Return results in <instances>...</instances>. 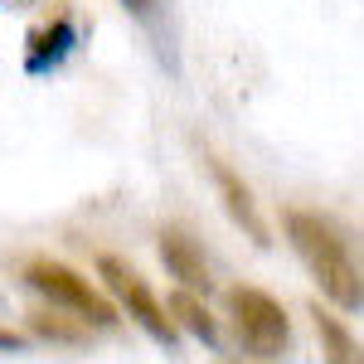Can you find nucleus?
Wrapping results in <instances>:
<instances>
[{
	"label": "nucleus",
	"instance_id": "f257e3e1",
	"mask_svg": "<svg viewBox=\"0 0 364 364\" xmlns=\"http://www.w3.org/2000/svg\"><path fill=\"white\" fill-rule=\"evenodd\" d=\"M282 228L321 296L336 311H364V233L321 209H287Z\"/></svg>",
	"mask_w": 364,
	"mask_h": 364
},
{
	"label": "nucleus",
	"instance_id": "1a4fd4ad",
	"mask_svg": "<svg viewBox=\"0 0 364 364\" xmlns=\"http://www.w3.org/2000/svg\"><path fill=\"white\" fill-rule=\"evenodd\" d=\"M166 316L175 331H185V336H195L199 345H209V350H219L224 340H219V321H214V311L204 306L199 296H190V291H175L166 301Z\"/></svg>",
	"mask_w": 364,
	"mask_h": 364
},
{
	"label": "nucleus",
	"instance_id": "f8f14e48",
	"mask_svg": "<svg viewBox=\"0 0 364 364\" xmlns=\"http://www.w3.org/2000/svg\"><path fill=\"white\" fill-rule=\"evenodd\" d=\"M117 5H127L136 20H156L161 15V0H117Z\"/></svg>",
	"mask_w": 364,
	"mask_h": 364
},
{
	"label": "nucleus",
	"instance_id": "f03ea898",
	"mask_svg": "<svg viewBox=\"0 0 364 364\" xmlns=\"http://www.w3.org/2000/svg\"><path fill=\"white\" fill-rule=\"evenodd\" d=\"M20 277L34 296H44L49 311H63V316H73V321H83L87 331H112L122 326V316L117 306L83 277V272H73L68 262H58V257H29L25 267H20Z\"/></svg>",
	"mask_w": 364,
	"mask_h": 364
},
{
	"label": "nucleus",
	"instance_id": "39448f33",
	"mask_svg": "<svg viewBox=\"0 0 364 364\" xmlns=\"http://www.w3.org/2000/svg\"><path fill=\"white\" fill-rule=\"evenodd\" d=\"M161 262H166V272L180 282V291H190V296H209V287H214V267H209V257L199 248L195 233H185L180 224H166L161 228Z\"/></svg>",
	"mask_w": 364,
	"mask_h": 364
},
{
	"label": "nucleus",
	"instance_id": "20e7f679",
	"mask_svg": "<svg viewBox=\"0 0 364 364\" xmlns=\"http://www.w3.org/2000/svg\"><path fill=\"white\" fill-rule=\"evenodd\" d=\"M97 277H102V287L112 291L107 301L117 306V316H127V321H136L146 336L156 340V345H166V350H180V331L170 326L166 316V301L146 287V277H141L136 267L127 262V257H117V252H102L97 257Z\"/></svg>",
	"mask_w": 364,
	"mask_h": 364
},
{
	"label": "nucleus",
	"instance_id": "6e6552de",
	"mask_svg": "<svg viewBox=\"0 0 364 364\" xmlns=\"http://www.w3.org/2000/svg\"><path fill=\"white\" fill-rule=\"evenodd\" d=\"M311 326H316V340H321V360L326 364H364V340L340 321L331 306L311 301Z\"/></svg>",
	"mask_w": 364,
	"mask_h": 364
},
{
	"label": "nucleus",
	"instance_id": "0eeeda50",
	"mask_svg": "<svg viewBox=\"0 0 364 364\" xmlns=\"http://www.w3.org/2000/svg\"><path fill=\"white\" fill-rule=\"evenodd\" d=\"M73 44H78L73 20H49L44 29H29V39H25V73H29V78L54 73L58 63L73 54Z\"/></svg>",
	"mask_w": 364,
	"mask_h": 364
},
{
	"label": "nucleus",
	"instance_id": "9b49d317",
	"mask_svg": "<svg viewBox=\"0 0 364 364\" xmlns=\"http://www.w3.org/2000/svg\"><path fill=\"white\" fill-rule=\"evenodd\" d=\"M25 350H29V336L10 331V326H0V355H25Z\"/></svg>",
	"mask_w": 364,
	"mask_h": 364
},
{
	"label": "nucleus",
	"instance_id": "9d476101",
	"mask_svg": "<svg viewBox=\"0 0 364 364\" xmlns=\"http://www.w3.org/2000/svg\"><path fill=\"white\" fill-rule=\"evenodd\" d=\"M25 326H29V340H49V345H83L92 336L83 321H73L63 311H29Z\"/></svg>",
	"mask_w": 364,
	"mask_h": 364
},
{
	"label": "nucleus",
	"instance_id": "7ed1b4c3",
	"mask_svg": "<svg viewBox=\"0 0 364 364\" xmlns=\"http://www.w3.org/2000/svg\"><path fill=\"white\" fill-rule=\"evenodd\" d=\"M228 321L252 360H282L291 350V316L262 287H228Z\"/></svg>",
	"mask_w": 364,
	"mask_h": 364
},
{
	"label": "nucleus",
	"instance_id": "423d86ee",
	"mask_svg": "<svg viewBox=\"0 0 364 364\" xmlns=\"http://www.w3.org/2000/svg\"><path fill=\"white\" fill-rule=\"evenodd\" d=\"M204 166H209V175H214V190H219V199H224L228 219L243 228L257 248H272V228H267V219H262V209H257L252 190L243 185V175H238L233 166H224L219 156H204Z\"/></svg>",
	"mask_w": 364,
	"mask_h": 364
}]
</instances>
